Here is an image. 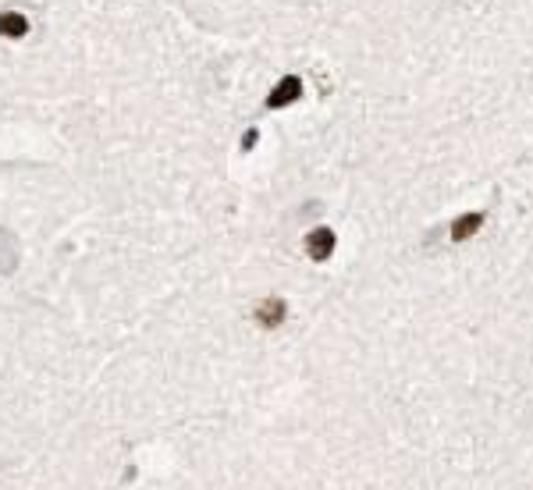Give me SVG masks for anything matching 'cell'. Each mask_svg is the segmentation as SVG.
Segmentation results:
<instances>
[{"label": "cell", "instance_id": "cell-3", "mask_svg": "<svg viewBox=\"0 0 533 490\" xmlns=\"http://www.w3.org/2000/svg\"><path fill=\"white\" fill-rule=\"evenodd\" d=\"M29 32V18L22 11H0V36L4 39H22Z\"/></svg>", "mask_w": 533, "mask_h": 490}, {"label": "cell", "instance_id": "cell-6", "mask_svg": "<svg viewBox=\"0 0 533 490\" xmlns=\"http://www.w3.org/2000/svg\"><path fill=\"white\" fill-rule=\"evenodd\" d=\"M256 139H259V132H256V128H249V132L242 135V149H252V142H256Z\"/></svg>", "mask_w": 533, "mask_h": 490}, {"label": "cell", "instance_id": "cell-2", "mask_svg": "<svg viewBox=\"0 0 533 490\" xmlns=\"http://www.w3.org/2000/svg\"><path fill=\"white\" fill-rule=\"evenodd\" d=\"M306 252H309V259L324 263V259L335 252V231H331V228H316V231H309V235H306Z\"/></svg>", "mask_w": 533, "mask_h": 490}, {"label": "cell", "instance_id": "cell-5", "mask_svg": "<svg viewBox=\"0 0 533 490\" xmlns=\"http://www.w3.org/2000/svg\"><path fill=\"white\" fill-rule=\"evenodd\" d=\"M285 313H288L285 299H266V302L256 309V320H259L263 327H278V323L285 320Z\"/></svg>", "mask_w": 533, "mask_h": 490}, {"label": "cell", "instance_id": "cell-1", "mask_svg": "<svg viewBox=\"0 0 533 490\" xmlns=\"http://www.w3.org/2000/svg\"><path fill=\"white\" fill-rule=\"evenodd\" d=\"M302 96V79L299 75H285L271 93H266V111H281V107L295 103Z\"/></svg>", "mask_w": 533, "mask_h": 490}, {"label": "cell", "instance_id": "cell-4", "mask_svg": "<svg viewBox=\"0 0 533 490\" xmlns=\"http://www.w3.org/2000/svg\"><path fill=\"white\" fill-rule=\"evenodd\" d=\"M480 228H484V213H462L459 221L452 224V238H455V242H466V238H473Z\"/></svg>", "mask_w": 533, "mask_h": 490}]
</instances>
